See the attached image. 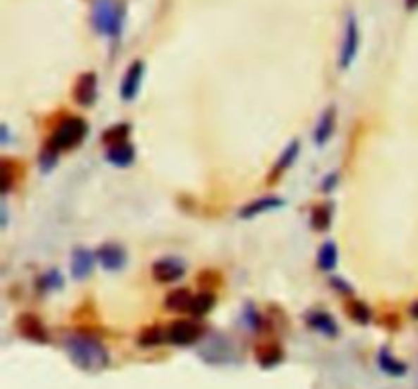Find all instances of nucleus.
<instances>
[{
    "label": "nucleus",
    "mask_w": 418,
    "mask_h": 389,
    "mask_svg": "<svg viewBox=\"0 0 418 389\" xmlns=\"http://www.w3.org/2000/svg\"><path fill=\"white\" fill-rule=\"evenodd\" d=\"M202 324L192 320H178L168 329V340L173 345H192L202 336Z\"/></svg>",
    "instance_id": "obj_6"
},
{
    "label": "nucleus",
    "mask_w": 418,
    "mask_h": 389,
    "mask_svg": "<svg viewBox=\"0 0 418 389\" xmlns=\"http://www.w3.org/2000/svg\"><path fill=\"white\" fill-rule=\"evenodd\" d=\"M404 4H406V8H408V11H417L418 8V0H406Z\"/></svg>",
    "instance_id": "obj_27"
},
{
    "label": "nucleus",
    "mask_w": 418,
    "mask_h": 389,
    "mask_svg": "<svg viewBox=\"0 0 418 389\" xmlns=\"http://www.w3.org/2000/svg\"><path fill=\"white\" fill-rule=\"evenodd\" d=\"M331 216H333L331 206H316L310 215V222L316 231H326L331 227Z\"/></svg>",
    "instance_id": "obj_21"
},
{
    "label": "nucleus",
    "mask_w": 418,
    "mask_h": 389,
    "mask_svg": "<svg viewBox=\"0 0 418 389\" xmlns=\"http://www.w3.org/2000/svg\"><path fill=\"white\" fill-rule=\"evenodd\" d=\"M410 314H412V318H417V320H418V302H417V304H412V306H410Z\"/></svg>",
    "instance_id": "obj_28"
},
{
    "label": "nucleus",
    "mask_w": 418,
    "mask_h": 389,
    "mask_svg": "<svg viewBox=\"0 0 418 389\" xmlns=\"http://www.w3.org/2000/svg\"><path fill=\"white\" fill-rule=\"evenodd\" d=\"M306 320H308V326H312L314 331H319L321 334H326V336H335L337 334L335 320L328 314H324V312H310L306 316Z\"/></svg>",
    "instance_id": "obj_15"
},
{
    "label": "nucleus",
    "mask_w": 418,
    "mask_h": 389,
    "mask_svg": "<svg viewBox=\"0 0 418 389\" xmlns=\"http://www.w3.org/2000/svg\"><path fill=\"white\" fill-rule=\"evenodd\" d=\"M380 365H381V369H386L388 373H394V375H402V373H404V365L398 363L396 359H392L386 350H381Z\"/></svg>",
    "instance_id": "obj_24"
},
{
    "label": "nucleus",
    "mask_w": 418,
    "mask_h": 389,
    "mask_svg": "<svg viewBox=\"0 0 418 389\" xmlns=\"http://www.w3.org/2000/svg\"><path fill=\"white\" fill-rule=\"evenodd\" d=\"M96 259L106 272H121L127 263V251L121 245L106 243L96 251Z\"/></svg>",
    "instance_id": "obj_9"
},
{
    "label": "nucleus",
    "mask_w": 418,
    "mask_h": 389,
    "mask_svg": "<svg viewBox=\"0 0 418 389\" xmlns=\"http://www.w3.org/2000/svg\"><path fill=\"white\" fill-rule=\"evenodd\" d=\"M349 316L355 320V322H359V324H365V322H369L371 320V312L369 308L362 304V302H351L349 304Z\"/></svg>",
    "instance_id": "obj_23"
},
{
    "label": "nucleus",
    "mask_w": 418,
    "mask_h": 389,
    "mask_svg": "<svg viewBox=\"0 0 418 389\" xmlns=\"http://www.w3.org/2000/svg\"><path fill=\"white\" fill-rule=\"evenodd\" d=\"M96 255L84 247H78L72 255V275L74 279H86L94 269Z\"/></svg>",
    "instance_id": "obj_11"
},
{
    "label": "nucleus",
    "mask_w": 418,
    "mask_h": 389,
    "mask_svg": "<svg viewBox=\"0 0 418 389\" xmlns=\"http://www.w3.org/2000/svg\"><path fill=\"white\" fill-rule=\"evenodd\" d=\"M106 159H109V163H113L116 167H129L135 159L133 145L127 141V143L109 147V149H106Z\"/></svg>",
    "instance_id": "obj_13"
},
{
    "label": "nucleus",
    "mask_w": 418,
    "mask_h": 389,
    "mask_svg": "<svg viewBox=\"0 0 418 389\" xmlns=\"http://www.w3.org/2000/svg\"><path fill=\"white\" fill-rule=\"evenodd\" d=\"M166 338H168V332H164L161 329H147L139 336V345L141 347H155V345H161Z\"/></svg>",
    "instance_id": "obj_22"
},
{
    "label": "nucleus",
    "mask_w": 418,
    "mask_h": 389,
    "mask_svg": "<svg viewBox=\"0 0 418 389\" xmlns=\"http://www.w3.org/2000/svg\"><path fill=\"white\" fill-rule=\"evenodd\" d=\"M17 326H19V332L25 338L37 340V343H47V332L43 329V324L39 322L37 316H33V314H20L19 320H17Z\"/></svg>",
    "instance_id": "obj_10"
},
{
    "label": "nucleus",
    "mask_w": 418,
    "mask_h": 389,
    "mask_svg": "<svg viewBox=\"0 0 418 389\" xmlns=\"http://www.w3.org/2000/svg\"><path fill=\"white\" fill-rule=\"evenodd\" d=\"M63 349L70 359L84 371H102L109 365V352L100 340L86 334H72L63 340Z\"/></svg>",
    "instance_id": "obj_1"
},
{
    "label": "nucleus",
    "mask_w": 418,
    "mask_h": 389,
    "mask_svg": "<svg viewBox=\"0 0 418 389\" xmlns=\"http://www.w3.org/2000/svg\"><path fill=\"white\" fill-rule=\"evenodd\" d=\"M298 151H300V145H298V141H292L288 147H285V151L282 153V157L278 159V163H276V167H273V172H271V181L278 177L280 174H284L285 170L294 163V159H296V155H298Z\"/></svg>",
    "instance_id": "obj_16"
},
{
    "label": "nucleus",
    "mask_w": 418,
    "mask_h": 389,
    "mask_svg": "<svg viewBox=\"0 0 418 389\" xmlns=\"http://www.w3.org/2000/svg\"><path fill=\"white\" fill-rule=\"evenodd\" d=\"M43 281L47 283V288H49V290H54V288H59V286H61V277L57 275V272L45 273V275H43Z\"/></svg>",
    "instance_id": "obj_26"
},
{
    "label": "nucleus",
    "mask_w": 418,
    "mask_h": 389,
    "mask_svg": "<svg viewBox=\"0 0 418 389\" xmlns=\"http://www.w3.org/2000/svg\"><path fill=\"white\" fill-rule=\"evenodd\" d=\"M143 74H145V63L141 59H135L133 63L127 68L123 82H121V98L125 102H131L139 88H141V82H143Z\"/></svg>",
    "instance_id": "obj_7"
},
{
    "label": "nucleus",
    "mask_w": 418,
    "mask_h": 389,
    "mask_svg": "<svg viewBox=\"0 0 418 389\" xmlns=\"http://www.w3.org/2000/svg\"><path fill=\"white\" fill-rule=\"evenodd\" d=\"M125 23V6L118 0H94L92 27L96 33L106 37H118Z\"/></svg>",
    "instance_id": "obj_2"
},
{
    "label": "nucleus",
    "mask_w": 418,
    "mask_h": 389,
    "mask_svg": "<svg viewBox=\"0 0 418 389\" xmlns=\"http://www.w3.org/2000/svg\"><path fill=\"white\" fill-rule=\"evenodd\" d=\"M186 273V265L176 259V257H166V259H159L152 265V275L155 281L159 283H171V281H178L180 277H184Z\"/></svg>",
    "instance_id": "obj_5"
},
{
    "label": "nucleus",
    "mask_w": 418,
    "mask_h": 389,
    "mask_svg": "<svg viewBox=\"0 0 418 389\" xmlns=\"http://www.w3.org/2000/svg\"><path fill=\"white\" fill-rule=\"evenodd\" d=\"M257 355H259V363L262 365H273V363H278L280 361V349H276V347H267V349H259L257 350Z\"/></svg>",
    "instance_id": "obj_25"
},
{
    "label": "nucleus",
    "mask_w": 418,
    "mask_h": 389,
    "mask_svg": "<svg viewBox=\"0 0 418 389\" xmlns=\"http://www.w3.org/2000/svg\"><path fill=\"white\" fill-rule=\"evenodd\" d=\"M86 135H88V122L80 117H70L57 127L56 133L51 135V141L47 145L56 151L74 149Z\"/></svg>",
    "instance_id": "obj_3"
},
{
    "label": "nucleus",
    "mask_w": 418,
    "mask_h": 389,
    "mask_svg": "<svg viewBox=\"0 0 418 389\" xmlns=\"http://www.w3.org/2000/svg\"><path fill=\"white\" fill-rule=\"evenodd\" d=\"M212 306H214V295L209 292H202L198 293L196 298H192V304H190V310L194 316H204V314H209L212 310Z\"/></svg>",
    "instance_id": "obj_20"
},
{
    "label": "nucleus",
    "mask_w": 418,
    "mask_h": 389,
    "mask_svg": "<svg viewBox=\"0 0 418 389\" xmlns=\"http://www.w3.org/2000/svg\"><path fill=\"white\" fill-rule=\"evenodd\" d=\"M190 304L192 295L188 290H173V292L168 293V298H166V308L171 312L190 310Z\"/></svg>",
    "instance_id": "obj_17"
},
{
    "label": "nucleus",
    "mask_w": 418,
    "mask_h": 389,
    "mask_svg": "<svg viewBox=\"0 0 418 389\" xmlns=\"http://www.w3.org/2000/svg\"><path fill=\"white\" fill-rule=\"evenodd\" d=\"M319 267L323 269V272H331V269H335V265H337V259H339V251H337V245L335 243H324L323 247H321V251H319Z\"/></svg>",
    "instance_id": "obj_18"
},
{
    "label": "nucleus",
    "mask_w": 418,
    "mask_h": 389,
    "mask_svg": "<svg viewBox=\"0 0 418 389\" xmlns=\"http://www.w3.org/2000/svg\"><path fill=\"white\" fill-rule=\"evenodd\" d=\"M359 43H362V35H359V25L353 17L347 19L345 25V35H343L341 43V56H339V65L341 70H347L355 58H357V51H359Z\"/></svg>",
    "instance_id": "obj_4"
},
{
    "label": "nucleus",
    "mask_w": 418,
    "mask_h": 389,
    "mask_svg": "<svg viewBox=\"0 0 418 389\" xmlns=\"http://www.w3.org/2000/svg\"><path fill=\"white\" fill-rule=\"evenodd\" d=\"M131 127L129 125H116L111 127L102 133V143L106 147H114V145H121V143H127V136H129Z\"/></svg>",
    "instance_id": "obj_19"
},
{
    "label": "nucleus",
    "mask_w": 418,
    "mask_h": 389,
    "mask_svg": "<svg viewBox=\"0 0 418 389\" xmlns=\"http://www.w3.org/2000/svg\"><path fill=\"white\" fill-rule=\"evenodd\" d=\"M284 206V200L282 198H273V196H267V198H262V200H255L247 204L239 216L241 218H253L257 215H264V212H269V210H276V208H282Z\"/></svg>",
    "instance_id": "obj_12"
},
{
    "label": "nucleus",
    "mask_w": 418,
    "mask_h": 389,
    "mask_svg": "<svg viewBox=\"0 0 418 389\" xmlns=\"http://www.w3.org/2000/svg\"><path fill=\"white\" fill-rule=\"evenodd\" d=\"M98 98V76L94 72L80 74L74 86V100L80 106H92Z\"/></svg>",
    "instance_id": "obj_8"
},
{
    "label": "nucleus",
    "mask_w": 418,
    "mask_h": 389,
    "mask_svg": "<svg viewBox=\"0 0 418 389\" xmlns=\"http://www.w3.org/2000/svg\"><path fill=\"white\" fill-rule=\"evenodd\" d=\"M335 120H337V113L331 106V108L324 110L323 117L319 120V125H316V129H314V141H316V145H324L331 139L333 129H335Z\"/></svg>",
    "instance_id": "obj_14"
}]
</instances>
